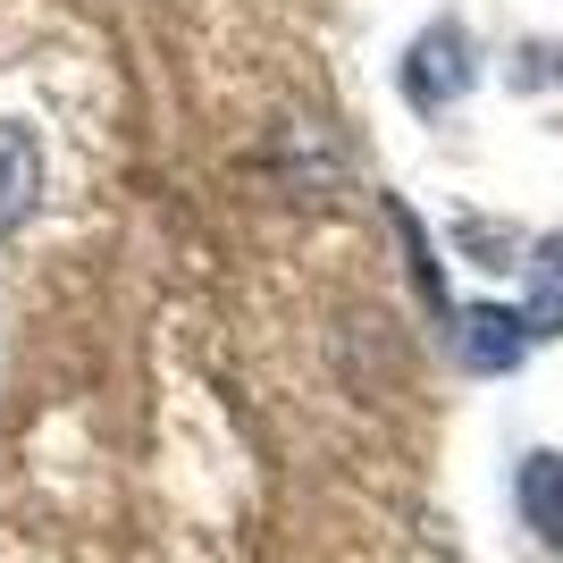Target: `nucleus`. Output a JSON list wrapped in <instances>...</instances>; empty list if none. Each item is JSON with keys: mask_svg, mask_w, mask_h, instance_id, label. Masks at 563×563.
<instances>
[{"mask_svg": "<svg viewBox=\"0 0 563 563\" xmlns=\"http://www.w3.org/2000/svg\"><path fill=\"white\" fill-rule=\"evenodd\" d=\"M463 93H471V34L454 18H438V25L412 34V51H404V101L438 118L446 101H463Z\"/></svg>", "mask_w": 563, "mask_h": 563, "instance_id": "1", "label": "nucleus"}, {"mask_svg": "<svg viewBox=\"0 0 563 563\" xmlns=\"http://www.w3.org/2000/svg\"><path fill=\"white\" fill-rule=\"evenodd\" d=\"M454 320V362L463 371H479V378H496V371H514L521 353H530V329H521V311H505V303H471V311H446Z\"/></svg>", "mask_w": 563, "mask_h": 563, "instance_id": "2", "label": "nucleus"}, {"mask_svg": "<svg viewBox=\"0 0 563 563\" xmlns=\"http://www.w3.org/2000/svg\"><path fill=\"white\" fill-rule=\"evenodd\" d=\"M43 202V143L0 118V235H18Z\"/></svg>", "mask_w": 563, "mask_h": 563, "instance_id": "3", "label": "nucleus"}, {"mask_svg": "<svg viewBox=\"0 0 563 563\" xmlns=\"http://www.w3.org/2000/svg\"><path fill=\"white\" fill-rule=\"evenodd\" d=\"M521 521L563 555V454H521Z\"/></svg>", "mask_w": 563, "mask_h": 563, "instance_id": "4", "label": "nucleus"}, {"mask_svg": "<svg viewBox=\"0 0 563 563\" xmlns=\"http://www.w3.org/2000/svg\"><path fill=\"white\" fill-rule=\"evenodd\" d=\"M521 329H530V345L563 336V235H547L539 253H530V303H521Z\"/></svg>", "mask_w": 563, "mask_h": 563, "instance_id": "5", "label": "nucleus"}]
</instances>
